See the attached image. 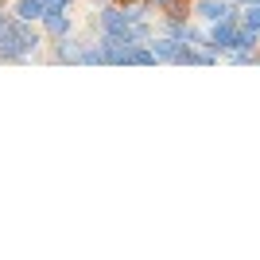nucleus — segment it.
Wrapping results in <instances>:
<instances>
[{
  "mask_svg": "<svg viewBox=\"0 0 260 260\" xmlns=\"http://www.w3.org/2000/svg\"><path fill=\"white\" fill-rule=\"evenodd\" d=\"M237 47H241V20H237V12L225 16V20H217V23H210V51L229 54V51H237Z\"/></svg>",
  "mask_w": 260,
  "mask_h": 260,
  "instance_id": "nucleus-1",
  "label": "nucleus"
},
{
  "mask_svg": "<svg viewBox=\"0 0 260 260\" xmlns=\"http://www.w3.org/2000/svg\"><path fill=\"white\" fill-rule=\"evenodd\" d=\"M233 4H229V0H198L194 4V16L202 23H217V20H225V16H233Z\"/></svg>",
  "mask_w": 260,
  "mask_h": 260,
  "instance_id": "nucleus-2",
  "label": "nucleus"
},
{
  "mask_svg": "<svg viewBox=\"0 0 260 260\" xmlns=\"http://www.w3.org/2000/svg\"><path fill=\"white\" fill-rule=\"evenodd\" d=\"M186 47H190V43H183V39H171V35H163V39H152L155 58H163V62H179V54H183Z\"/></svg>",
  "mask_w": 260,
  "mask_h": 260,
  "instance_id": "nucleus-3",
  "label": "nucleus"
},
{
  "mask_svg": "<svg viewBox=\"0 0 260 260\" xmlns=\"http://www.w3.org/2000/svg\"><path fill=\"white\" fill-rule=\"evenodd\" d=\"M43 12H47V0H20V4H16V16H20L23 23L27 20H43Z\"/></svg>",
  "mask_w": 260,
  "mask_h": 260,
  "instance_id": "nucleus-4",
  "label": "nucleus"
},
{
  "mask_svg": "<svg viewBox=\"0 0 260 260\" xmlns=\"http://www.w3.org/2000/svg\"><path fill=\"white\" fill-rule=\"evenodd\" d=\"M237 20L245 31H260V4H245V8L237 12Z\"/></svg>",
  "mask_w": 260,
  "mask_h": 260,
  "instance_id": "nucleus-5",
  "label": "nucleus"
},
{
  "mask_svg": "<svg viewBox=\"0 0 260 260\" xmlns=\"http://www.w3.org/2000/svg\"><path fill=\"white\" fill-rule=\"evenodd\" d=\"M237 4H241V8H245V4H260V0H237Z\"/></svg>",
  "mask_w": 260,
  "mask_h": 260,
  "instance_id": "nucleus-6",
  "label": "nucleus"
}]
</instances>
